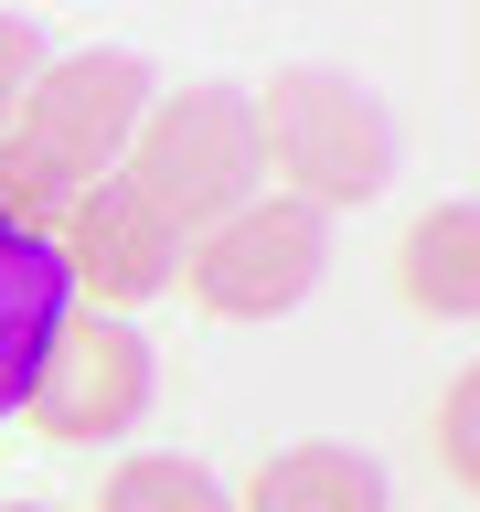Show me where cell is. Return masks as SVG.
I'll return each mask as SVG.
<instances>
[{
    "label": "cell",
    "mask_w": 480,
    "mask_h": 512,
    "mask_svg": "<svg viewBox=\"0 0 480 512\" xmlns=\"http://www.w3.org/2000/svg\"><path fill=\"white\" fill-rule=\"evenodd\" d=\"M64 320H75V278H64V256L43 224H22L0 203V427L22 416L32 374H43V352L64 342Z\"/></svg>",
    "instance_id": "52a82bcc"
},
{
    "label": "cell",
    "mask_w": 480,
    "mask_h": 512,
    "mask_svg": "<svg viewBox=\"0 0 480 512\" xmlns=\"http://www.w3.org/2000/svg\"><path fill=\"white\" fill-rule=\"evenodd\" d=\"M246 128H256V171H288L310 214L331 203H374L395 182V118L374 96L331 75V64H288L246 96Z\"/></svg>",
    "instance_id": "7a4b0ae2"
},
{
    "label": "cell",
    "mask_w": 480,
    "mask_h": 512,
    "mask_svg": "<svg viewBox=\"0 0 480 512\" xmlns=\"http://www.w3.org/2000/svg\"><path fill=\"white\" fill-rule=\"evenodd\" d=\"M395 288H406L427 320H470L480 310V214H470V203H438V214L406 224Z\"/></svg>",
    "instance_id": "9c48e42d"
},
{
    "label": "cell",
    "mask_w": 480,
    "mask_h": 512,
    "mask_svg": "<svg viewBox=\"0 0 480 512\" xmlns=\"http://www.w3.org/2000/svg\"><path fill=\"white\" fill-rule=\"evenodd\" d=\"M150 107V64L139 54H64L32 75L22 118L0 128V203L22 224H54L64 192L107 182L128 160V128Z\"/></svg>",
    "instance_id": "6da1fadb"
},
{
    "label": "cell",
    "mask_w": 480,
    "mask_h": 512,
    "mask_svg": "<svg viewBox=\"0 0 480 512\" xmlns=\"http://www.w3.org/2000/svg\"><path fill=\"white\" fill-rule=\"evenodd\" d=\"M118 182L150 203L171 235H203V224H224L235 203H256V128H246V96L235 86H171L139 107V128H128V160Z\"/></svg>",
    "instance_id": "3957f363"
},
{
    "label": "cell",
    "mask_w": 480,
    "mask_h": 512,
    "mask_svg": "<svg viewBox=\"0 0 480 512\" xmlns=\"http://www.w3.org/2000/svg\"><path fill=\"white\" fill-rule=\"evenodd\" d=\"M150 384H160L150 342H139L118 310H96V320H64V342L43 352V374H32L22 416H32V438L86 448V438H118V427H139Z\"/></svg>",
    "instance_id": "5b68a950"
},
{
    "label": "cell",
    "mask_w": 480,
    "mask_h": 512,
    "mask_svg": "<svg viewBox=\"0 0 480 512\" xmlns=\"http://www.w3.org/2000/svg\"><path fill=\"white\" fill-rule=\"evenodd\" d=\"M43 64H54V54H43V32H32L22 11H0V128L22 118V96H32V75H43Z\"/></svg>",
    "instance_id": "8fae6325"
},
{
    "label": "cell",
    "mask_w": 480,
    "mask_h": 512,
    "mask_svg": "<svg viewBox=\"0 0 480 512\" xmlns=\"http://www.w3.org/2000/svg\"><path fill=\"white\" fill-rule=\"evenodd\" d=\"M448 470H459V480H470V374H459V384H448Z\"/></svg>",
    "instance_id": "7c38bea8"
},
{
    "label": "cell",
    "mask_w": 480,
    "mask_h": 512,
    "mask_svg": "<svg viewBox=\"0 0 480 512\" xmlns=\"http://www.w3.org/2000/svg\"><path fill=\"white\" fill-rule=\"evenodd\" d=\"M235 512H384V459L374 448H342V438L278 448V459H256Z\"/></svg>",
    "instance_id": "ba28073f"
},
{
    "label": "cell",
    "mask_w": 480,
    "mask_h": 512,
    "mask_svg": "<svg viewBox=\"0 0 480 512\" xmlns=\"http://www.w3.org/2000/svg\"><path fill=\"white\" fill-rule=\"evenodd\" d=\"M96 512H235V491H224L203 459H171V448H150V459H118V470H107Z\"/></svg>",
    "instance_id": "30bf717a"
},
{
    "label": "cell",
    "mask_w": 480,
    "mask_h": 512,
    "mask_svg": "<svg viewBox=\"0 0 480 512\" xmlns=\"http://www.w3.org/2000/svg\"><path fill=\"white\" fill-rule=\"evenodd\" d=\"M320 256H331V224L299 203V192H256L224 224H203L182 246V288L214 320H278L320 288Z\"/></svg>",
    "instance_id": "277c9868"
},
{
    "label": "cell",
    "mask_w": 480,
    "mask_h": 512,
    "mask_svg": "<svg viewBox=\"0 0 480 512\" xmlns=\"http://www.w3.org/2000/svg\"><path fill=\"white\" fill-rule=\"evenodd\" d=\"M54 256H64V278L75 288H96L107 310H139V299H160V288L182 278V235L139 203V192L107 171V182H86V192H64L54 203Z\"/></svg>",
    "instance_id": "8992f818"
},
{
    "label": "cell",
    "mask_w": 480,
    "mask_h": 512,
    "mask_svg": "<svg viewBox=\"0 0 480 512\" xmlns=\"http://www.w3.org/2000/svg\"><path fill=\"white\" fill-rule=\"evenodd\" d=\"M0 512H54V502H0Z\"/></svg>",
    "instance_id": "4fadbf2b"
}]
</instances>
